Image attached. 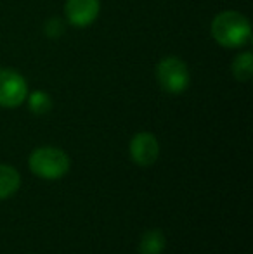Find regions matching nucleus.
Segmentation results:
<instances>
[{
  "label": "nucleus",
  "instance_id": "nucleus-1",
  "mask_svg": "<svg viewBox=\"0 0 253 254\" xmlns=\"http://www.w3.org/2000/svg\"><path fill=\"white\" fill-rule=\"evenodd\" d=\"M212 37L226 49H240L252 38L250 21L236 10H224L212 21Z\"/></svg>",
  "mask_w": 253,
  "mask_h": 254
},
{
  "label": "nucleus",
  "instance_id": "nucleus-2",
  "mask_svg": "<svg viewBox=\"0 0 253 254\" xmlns=\"http://www.w3.org/2000/svg\"><path fill=\"white\" fill-rule=\"evenodd\" d=\"M28 164H30L33 175L44 178V180H59L70 171L71 166L68 154L58 147H51V145L35 149L30 154Z\"/></svg>",
  "mask_w": 253,
  "mask_h": 254
},
{
  "label": "nucleus",
  "instance_id": "nucleus-3",
  "mask_svg": "<svg viewBox=\"0 0 253 254\" xmlns=\"http://www.w3.org/2000/svg\"><path fill=\"white\" fill-rule=\"evenodd\" d=\"M160 87L169 94H182L189 87V69L182 59L175 56L163 57L156 66Z\"/></svg>",
  "mask_w": 253,
  "mask_h": 254
},
{
  "label": "nucleus",
  "instance_id": "nucleus-4",
  "mask_svg": "<svg viewBox=\"0 0 253 254\" xmlns=\"http://www.w3.org/2000/svg\"><path fill=\"white\" fill-rule=\"evenodd\" d=\"M28 97L26 80L14 69H0V107L14 109Z\"/></svg>",
  "mask_w": 253,
  "mask_h": 254
},
{
  "label": "nucleus",
  "instance_id": "nucleus-5",
  "mask_svg": "<svg viewBox=\"0 0 253 254\" xmlns=\"http://www.w3.org/2000/svg\"><path fill=\"white\" fill-rule=\"evenodd\" d=\"M130 157L137 166H151L160 156V144L149 131H141L130 140Z\"/></svg>",
  "mask_w": 253,
  "mask_h": 254
},
{
  "label": "nucleus",
  "instance_id": "nucleus-6",
  "mask_svg": "<svg viewBox=\"0 0 253 254\" xmlns=\"http://www.w3.org/2000/svg\"><path fill=\"white\" fill-rule=\"evenodd\" d=\"M99 10H101L99 0H68L64 5L68 23L77 28H85L94 23L99 16Z\"/></svg>",
  "mask_w": 253,
  "mask_h": 254
},
{
  "label": "nucleus",
  "instance_id": "nucleus-7",
  "mask_svg": "<svg viewBox=\"0 0 253 254\" xmlns=\"http://www.w3.org/2000/svg\"><path fill=\"white\" fill-rule=\"evenodd\" d=\"M21 185V177L16 168L9 164H0V199H7L17 192Z\"/></svg>",
  "mask_w": 253,
  "mask_h": 254
},
{
  "label": "nucleus",
  "instance_id": "nucleus-8",
  "mask_svg": "<svg viewBox=\"0 0 253 254\" xmlns=\"http://www.w3.org/2000/svg\"><path fill=\"white\" fill-rule=\"evenodd\" d=\"M167 239L162 230L155 228V230H148L141 239L139 244V254H162L165 249Z\"/></svg>",
  "mask_w": 253,
  "mask_h": 254
},
{
  "label": "nucleus",
  "instance_id": "nucleus-9",
  "mask_svg": "<svg viewBox=\"0 0 253 254\" xmlns=\"http://www.w3.org/2000/svg\"><path fill=\"white\" fill-rule=\"evenodd\" d=\"M233 74L238 81H248L253 76V56L252 52H243L233 61Z\"/></svg>",
  "mask_w": 253,
  "mask_h": 254
},
{
  "label": "nucleus",
  "instance_id": "nucleus-10",
  "mask_svg": "<svg viewBox=\"0 0 253 254\" xmlns=\"http://www.w3.org/2000/svg\"><path fill=\"white\" fill-rule=\"evenodd\" d=\"M28 99V106H30V111L35 114H47L49 111L52 109V99L49 94L42 90H37L30 95Z\"/></svg>",
  "mask_w": 253,
  "mask_h": 254
},
{
  "label": "nucleus",
  "instance_id": "nucleus-11",
  "mask_svg": "<svg viewBox=\"0 0 253 254\" xmlns=\"http://www.w3.org/2000/svg\"><path fill=\"white\" fill-rule=\"evenodd\" d=\"M45 33H47L49 37H52V38L61 37V35L64 33L63 21L58 19V17H52V19H49L47 23H45Z\"/></svg>",
  "mask_w": 253,
  "mask_h": 254
}]
</instances>
